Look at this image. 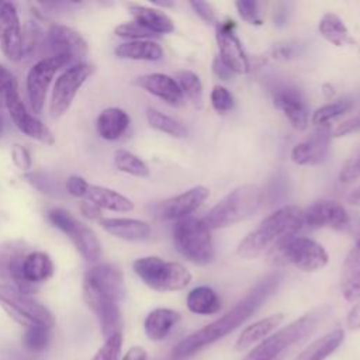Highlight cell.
I'll use <instances>...</instances> for the list:
<instances>
[{
	"label": "cell",
	"instance_id": "1",
	"mask_svg": "<svg viewBox=\"0 0 360 360\" xmlns=\"http://www.w3.org/2000/svg\"><path fill=\"white\" fill-rule=\"evenodd\" d=\"M281 281L283 273L280 271H273L260 278L232 309L225 312L214 322L181 339L172 352L173 360H186L235 330L277 291Z\"/></svg>",
	"mask_w": 360,
	"mask_h": 360
},
{
	"label": "cell",
	"instance_id": "37",
	"mask_svg": "<svg viewBox=\"0 0 360 360\" xmlns=\"http://www.w3.org/2000/svg\"><path fill=\"white\" fill-rule=\"evenodd\" d=\"M353 107V100L349 97H343V98H338L332 103H328L319 108H316L312 112L311 121L314 125L316 127H322V125H329L330 121L342 117L343 114H346L350 108Z\"/></svg>",
	"mask_w": 360,
	"mask_h": 360
},
{
	"label": "cell",
	"instance_id": "57",
	"mask_svg": "<svg viewBox=\"0 0 360 360\" xmlns=\"http://www.w3.org/2000/svg\"><path fill=\"white\" fill-rule=\"evenodd\" d=\"M122 360H148V354L143 347L134 346L124 354Z\"/></svg>",
	"mask_w": 360,
	"mask_h": 360
},
{
	"label": "cell",
	"instance_id": "2",
	"mask_svg": "<svg viewBox=\"0 0 360 360\" xmlns=\"http://www.w3.org/2000/svg\"><path fill=\"white\" fill-rule=\"evenodd\" d=\"M304 225V210L298 205H283L266 217L256 229L238 245L236 253L243 259L259 257L292 238Z\"/></svg>",
	"mask_w": 360,
	"mask_h": 360
},
{
	"label": "cell",
	"instance_id": "7",
	"mask_svg": "<svg viewBox=\"0 0 360 360\" xmlns=\"http://www.w3.org/2000/svg\"><path fill=\"white\" fill-rule=\"evenodd\" d=\"M132 269L143 284L160 292L183 290L191 281V274L183 264L158 256L139 257L132 263Z\"/></svg>",
	"mask_w": 360,
	"mask_h": 360
},
{
	"label": "cell",
	"instance_id": "8",
	"mask_svg": "<svg viewBox=\"0 0 360 360\" xmlns=\"http://www.w3.org/2000/svg\"><path fill=\"white\" fill-rule=\"evenodd\" d=\"M0 305L20 325L52 328L55 318L52 312L28 294L21 292L14 285L0 283Z\"/></svg>",
	"mask_w": 360,
	"mask_h": 360
},
{
	"label": "cell",
	"instance_id": "56",
	"mask_svg": "<svg viewBox=\"0 0 360 360\" xmlns=\"http://www.w3.org/2000/svg\"><path fill=\"white\" fill-rule=\"evenodd\" d=\"M346 323H347L349 329H352V330L360 329V300L356 301L353 308L349 311Z\"/></svg>",
	"mask_w": 360,
	"mask_h": 360
},
{
	"label": "cell",
	"instance_id": "9",
	"mask_svg": "<svg viewBox=\"0 0 360 360\" xmlns=\"http://www.w3.org/2000/svg\"><path fill=\"white\" fill-rule=\"evenodd\" d=\"M277 263L292 264L302 271H316L326 266L329 256L325 248L307 236H292L280 243L276 249Z\"/></svg>",
	"mask_w": 360,
	"mask_h": 360
},
{
	"label": "cell",
	"instance_id": "48",
	"mask_svg": "<svg viewBox=\"0 0 360 360\" xmlns=\"http://www.w3.org/2000/svg\"><path fill=\"white\" fill-rule=\"evenodd\" d=\"M360 177V148L352 155L339 172L340 183H353Z\"/></svg>",
	"mask_w": 360,
	"mask_h": 360
},
{
	"label": "cell",
	"instance_id": "35",
	"mask_svg": "<svg viewBox=\"0 0 360 360\" xmlns=\"http://www.w3.org/2000/svg\"><path fill=\"white\" fill-rule=\"evenodd\" d=\"M146 121L150 128L167 134L173 138H186L187 136V128L177 120H174L170 115L163 114L162 111L156 108H146Z\"/></svg>",
	"mask_w": 360,
	"mask_h": 360
},
{
	"label": "cell",
	"instance_id": "41",
	"mask_svg": "<svg viewBox=\"0 0 360 360\" xmlns=\"http://www.w3.org/2000/svg\"><path fill=\"white\" fill-rule=\"evenodd\" d=\"M24 179L27 183H30L34 188L41 191L42 194L58 197L62 193V188L52 176L46 173H39V172H28L24 174Z\"/></svg>",
	"mask_w": 360,
	"mask_h": 360
},
{
	"label": "cell",
	"instance_id": "23",
	"mask_svg": "<svg viewBox=\"0 0 360 360\" xmlns=\"http://www.w3.org/2000/svg\"><path fill=\"white\" fill-rule=\"evenodd\" d=\"M101 228L120 239L138 242L149 238L152 229L150 225L142 219L125 218V217H110L100 219Z\"/></svg>",
	"mask_w": 360,
	"mask_h": 360
},
{
	"label": "cell",
	"instance_id": "46",
	"mask_svg": "<svg viewBox=\"0 0 360 360\" xmlns=\"http://www.w3.org/2000/svg\"><path fill=\"white\" fill-rule=\"evenodd\" d=\"M15 93H20L17 77L11 73V70L0 63V107L3 108L6 100Z\"/></svg>",
	"mask_w": 360,
	"mask_h": 360
},
{
	"label": "cell",
	"instance_id": "30",
	"mask_svg": "<svg viewBox=\"0 0 360 360\" xmlns=\"http://www.w3.org/2000/svg\"><path fill=\"white\" fill-rule=\"evenodd\" d=\"M114 53L121 59L155 62L162 59L163 49L158 42L152 39H139V41H127L120 44L114 49Z\"/></svg>",
	"mask_w": 360,
	"mask_h": 360
},
{
	"label": "cell",
	"instance_id": "40",
	"mask_svg": "<svg viewBox=\"0 0 360 360\" xmlns=\"http://www.w3.org/2000/svg\"><path fill=\"white\" fill-rule=\"evenodd\" d=\"M51 339L49 328L45 326H28L22 336V345L32 353H41L46 349Z\"/></svg>",
	"mask_w": 360,
	"mask_h": 360
},
{
	"label": "cell",
	"instance_id": "43",
	"mask_svg": "<svg viewBox=\"0 0 360 360\" xmlns=\"http://www.w3.org/2000/svg\"><path fill=\"white\" fill-rule=\"evenodd\" d=\"M42 38V30L35 21H27L22 30V58L30 56L39 45Z\"/></svg>",
	"mask_w": 360,
	"mask_h": 360
},
{
	"label": "cell",
	"instance_id": "22",
	"mask_svg": "<svg viewBox=\"0 0 360 360\" xmlns=\"http://www.w3.org/2000/svg\"><path fill=\"white\" fill-rule=\"evenodd\" d=\"M135 83H136V86L142 87L143 90H146L152 96L163 100L169 105L179 107L184 103L183 93H181L176 79H173L169 75L146 73V75H142V76L136 77Z\"/></svg>",
	"mask_w": 360,
	"mask_h": 360
},
{
	"label": "cell",
	"instance_id": "27",
	"mask_svg": "<svg viewBox=\"0 0 360 360\" xmlns=\"http://www.w3.org/2000/svg\"><path fill=\"white\" fill-rule=\"evenodd\" d=\"M179 312L169 308H156L146 315L143 329L150 340L160 342L172 333L173 328L179 323Z\"/></svg>",
	"mask_w": 360,
	"mask_h": 360
},
{
	"label": "cell",
	"instance_id": "19",
	"mask_svg": "<svg viewBox=\"0 0 360 360\" xmlns=\"http://www.w3.org/2000/svg\"><path fill=\"white\" fill-rule=\"evenodd\" d=\"M210 191L204 186H194L181 194L166 198L158 204L156 212L163 219H183L190 217L208 197Z\"/></svg>",
	"mask_w": 360,
	"mask_h": 360
},
{
	"label": "cell",
	"instance_id": "53",
	"mask_svg": "<svg viewBox=\"0 0 360 360\" xmlns=\"http://www.w3.org/2000/svg\"><path fill=\"white\" fill-rule=\"evenodd\" d=\"M360 129V114L343 121L342 124H339L333 131H332V136H343L352 132H356Z\"/></svg>",
	"mask_w": 360,
	"mask_h": 360
},
{
	"label": "cell",
	"instance_id": "38",
	"mask_svg": "<svg viewBox=\"0 0 360 360\" xmlns=\"http://www.w3.org/2000/svg\"><path fill=\"white\" fill-rule=\"evenodd\" d=\"M114 166L127 174L135 176V177H148L149 176V167L148 165L135 153L127 150V149H117L114 152Z\"/></svg>",
	"mask_w": 360,
	"mask_h": 360
},
{
	"label": "cell",
	"instance_id": "12",
	"mask_svg": "<svg viewBox=\"0 0 360 360\" xmlns=\"http://www.w3.org/2000/svg\"><path fill=\"white\" fill-rule=\"evenodd\" d=\"M66 65L69 63L66 62V59L60 56H46L39 59L30 68L27 73L25 87L34 115L42 111L46 98V91L53 76L60 68Z\"/></svg>",
	"mask_w": 360,
	"mask_h": 360
},
{
	"label": "cell",
	"instance_id": "18",
	"mask_svg": "<svg viewBox=\"0 0 360 360\" xmlns=\"http://www.w3.org/2000/svg\"><path fill=\"white\" fill-rule=\"evenodd\" d=\"M0 46L11 62L22 59V28L15 6L8 1L0 8Z\"/></svg>",
	"mask_w": 360,
	"mask_h": 360
},
{
	"label": "cell",
	"instance_id": "51",
	"mask_svg": "<svg viewBox=\"0 0 360 360\" xmlns=\"http://www.w3.org/2000/svg\"><path fill=\"white\" fill-rule=\"evenodd\" d=\"M89 187H90V184L86 181V179H83L82 176H77V174L69 176L68 180H66L68 193L73 197H77V198L86 197L87 191H89Z\"/></svg>",
	"mask_w": 360,
	"mask_h": 360
},
{
	"label": "cell",
	"instance_id": "39",
	"mask_svg": "<svg viewBox=\"0 0 360 360\" xmlns=\"http://www.w3.org/2000/svg\"><path fill=\"white\" fill-rule=\"evenodd\" d=\"M98 318L101 333L105 339L115 333H121L122 316L118 304H105L94 312Z\"/></svg>",
	"mask_w": 360,
	"mask_h": 360
},
{
	"label": "cell",
	"instance_id": "33",
	"mask_svg": "<svg viewBox=\"0 0 360 360\" xmlns=\"http://www.w3.org/2000/svg\"><path fill=\"white\" fill-rule=\"evenodd\" d=\"M318 31L323 39L335 46H346L354 44V39L352 38L346 24L335 13H326L322 15L318 24Z\"/></svg>",
	"mask_w": 360,
	"mask_h": 360
},
{
	"label": "cell",
	"instance_id": "49",
	"mask_svg": "<svg viewBox=\"0 0 360 360\" xmlns=\"http://www.w3.org/2000/svg\"><path fill=\"white\" fill-rule=\"evenodd\" d=\"M11 160L22 172H28L32 167L31 153L22 145L15 143V145L11 146Z\"/></svg>",
	"mask_w": 360,
	"mask_h": 360
},
{
	"label": "cell",
	"instance_id": "13",
	"mask_svg": "<svg viewBox=\"0 0 360 360\" xmlns=\"http://www.w3.org/2000/svg\"><path fill=\"white\" fill-rule=\"evenodd\" d=\"M44 46L51 53L49 56H60L72 66L82 62L87 55V44L84 38L72 27L52 24L45 35Z\"/></svg>",
	"mask_w": 360,
	"mask_h": 360
},
{
	"label": "cell",
	"instance_id": "61",
	"mask_svg": "<svg viewBox=\"0 0 360 360\" xmlns=\"http://www.w3.org/2000/svg\"><path fill=\"white\" fill-rule=\"evenodd\" d=\"M3 4H4V1H0V8L3 7Z\"/></svg>",
	"mask_w": 360,
	"mask_h": 360
},
{
	"label": "cell",
	"instance_id": "17",
	"mask_svg": "<svg viewBox=\"0 0 360 360\" xmlns=\"http://www.w3.org/2000/svg\"><path fill=\"white\" fill-rule=\"evenodd\" d=\"M304 225L319 229L343 231L350 226V217L345 207L333 200H318L304 210Z\"/></svg>",
	"mask_w": 360,
	"mask_h": 360
},
{
	"label": "cell",
	"instance_id": "3",
	"mask_svg": "<svg viewBox=\"0 0 360 360\" xmlns=\"http://www.w3.org/2000/svg\"><path fill=\"white\" fill-rule=\"evenodd\" d=\"M262 201L263 190L257 184H243L221 198L201 219L210 231L226 228L252 217Z\"/></svg>",
	"mask_w": 360,
	"mask_h": 360
},
{
	"label": "cell",
	"instance_id": "54",
	"mask_svg": "<svg viewBox=\"0 0 360 360\" xmlns=\"http://www.w3.org/2000/svg\"><path fill=\"white\" fill-rule=\"evenodd\" d=\"M80 212H82L83 217H86L89 219H98L100 221L103 218L101 217V210L90 201L80 202Z\"/></svg>",
	"mask_w": 360,
	"mask_h": 360
},
{
	"label": "cell",
	"instance_id": "21",
	"mask_svg": "<svg viewBox=\"0 0 360 360\" xmlns=\"http://www.w3.org/2000/svg\"><path fill=\"white\" fill-rule=\"evenodd\" d=\"M330 138L332 131L329 125L316 127V129L312 131L307 139L298 142L291 149V160L301 166L323 162L329 150Z\"/></svg>",
	"mask_w": 360,
	"mask_h": 360
},
{
	"label": "cell",
	"instance_id": "50",
	"mask_svg": "<svg viewBox=\"0 0 360 360\" xmlns=\"http://www.w3.org/2000/svg\"><path fill=\"white\" fill-rule=\"evenodd\" d=\"M190 6L195 11V14L202 21H205L207 24L217 25L219 22L217 11H215V8H214V6L211 3H207V1H190Z\"/></svg>",
	"mask_w": 360,
	"mask_h": 360
},
{
	"label": "cell",
	"instance_id": "45",
	"mask_svg": "<svg viewBox=\"0 0 360 360\" xmlns=\"http://www.w3.org/2000/svg\"><path fill=\"white\" fill-rule=\"evenodd\" d=\"M211 104L215 111L225 114L233 108L235 98L226 87L217 84L211 91Z\"/></svg>",
	"mask_w": 360,
	"mask_h": 360
},
{
	"label": "cell",
	"instance_id": "59",
	"mask_svg": "<svg viewBox=\"0 0 360 360\" xmlns=\"http://www.w3.org/2000/svg\"><path fill=\"white\" fill-rule=\"evenodd\" d=\"M3 131H4V117L1 114V107H0V136H1Z\"/></svg>",
	"mask_w": 360,
	"mask_h": 360
},
{
	"label": "cell",
	"instance_id": "11",
	"mask_svg": "<svg viewBox=\"0 0 360 360\" xmlns=\"http://www.w3.org/2000/svg\"><path fill=\"white\" fill-rule=\"evenodd\" d=\"M91 72V65L79 62L69 66L58 76L49 103V112L52 117H60L70 108L77 91L89 79Z\"/></svg>",
	"mask_w": 360,
	"mask_h": 360
},
{
	"label": "cell",
	"instance_id": "5",
	"mask_svg": "<svg viewBox=\"0 0 360 360\" xmlns=\"http://www.w3.org/2000/svg\"><path fill=\"white\" fill-rule=\"evenodd\" d=\"M124 297V276L117 266L101 263L86 271L83 278V298L93 312L105 304H118Z\"/></svg>",
	"mask_w": 360,
	"mask_h": 360
},
{
	"label": "cell",
	"instance_id": "10",
	"mask_svg": "<svg viewBox=\"0 0 360 360\" xmlns=\"http://www.w3.org/2000/svg\"><path fill=\"white\" fill-rule=\"evenodd\" d=\"M48 221L62 231L76 246L80 255L87 262H96L101 256V245L97 235L77 218H75L69 211L55 207L46 214Z\"/></svg>",
	"mask_w": 360,
	"mask_h": 360
},
{
	"label": "cell",
	"instance_id": "55",
	"mask_svg": "<svg viewBox=\"0 0 360 360\" xmlns=\"http://www.w3.org/2000/svg\"><path fill=\"white\" fill-rule=\"evenodd\" d=\"M212 70L215 73L217 77H219L221 80H229L232 77V70L219 59V56H217L212 62Z\"/></svg>",
	"mask_w": 360,
	"mask_h": 360
},
{
	"label": "cell",
	"instance_id": "52",
	"mask_svg": "<svg viewBox=\"0 0 360 360\" xmlns=\"http://www.w3.org/2000/svg\"><path fill=\"white\" fill-rule=\"evenodd\" d=\"M271 58L277 60H288L294 59L300 55V46L297 44H278L271 49Z\"/></svg>",
	"mask_w": 360,
	"mask_h": 360
},
{
	"label": "cell",
	"instance_id": "42",
	"mask_svg": "<svg viewBox=\"0 0 360 360\" xmlns=\"http://www.w3.org/2000/svg\"><path fill=\"white\" fill-rule=\"evenodd\" d=\"M114 34L120 38L128 39V41H139V39H150V38H156L159 35L150 32L149 30H146L145 27L139 25L135 21H129V22H122L118 24L114 28Z\"/></svg>",
	"mask_w": 360,
	"mask_h": 360
},
{
	"label": "cell",
	"instance_id": "14",
	"mask_svg": "<svg viewBox=\"0 0 360 360\" xmlns=\"http://www.w3.org/2000/svg\"><path fill=\"white\" fill-rule=\"evenodd\" d=\"M27 253L28 245L21 239L0 242V280H11L17 290L31 295L38 285L25 281L21 276V264Z\"/></svg>",
	"mask_w": 360,
	"mask_h": 360
},
{
	"label": "cell",
	"instance_id": "4",
	"mask_svg": "<svg viewBox=\"0 0 360 360\" xmlns=\"http://www.w3.org/2000/svg\"><path fill=\"white\" fill-rule=\"evenodd\" d=\"M329 307L323 305L315 308L298 319L292 321L283 329L266 338L260 345H257L243 360H273L277 356L283 354L290 346L308 338L329 315Z\"/></svg>",
	"mask_w": 360,
	"mask_h": 360
},
{
	"label": "cell",
	"instance_id": "6",
	"mask_svg": "<svg viewBox=\"0 0 360 360\" xmlns=\"http://www.w3.org/2000/svg\"><path fill=\"white\" fill-rule=\"evenodd\" d=\"M173 243L176 250L194 264L205 266L215 257L211 231L201 218L187 217L176 221Z\"/></svg>",
	"mask_w": 360,
	"mask_h": 360
},
{
	"label": "cell",
	"instance_id": "44",
	"mask_svg": "<svg viewBox=\"0 0 360 360\" xmlns=\"http://www.w3.org/2000/svg\"><path fill=\"white\" fill-rule=\"evenodd\" d=\"M122 346V333H115L105 339L91 360H118Z\"/></svg>",
	"mask_w": 360,
	"mask_h": 360
},
{
	"label": "cell",
	"instance_id": "36",
	"mask_svg": "<svg viewBox=\"0 0 360 360\" xmlns=\"http://www.w3.org/2000/svg\"><path fill=\"white\" fill-rule=\"evenodd\" d=\"M176 82L183 93V97L187 98L193 105L201 107L204 100L202 83L200 77L191 70H179L176 73Z\"/></svg>",
	"mask_w": 360,
	"mask_h": 360
},
{
	"label": "cell",
	"instance_id": "28",
	"mask_svg": "<svg viewBox=\"0 0 360 360\" xmlns=\"http://www.w3.org/2000/svg\"><path fill=\"white\" fill-rule=\"evenodd\" d=\"M55 266L48 253L41 250L28 252L21 264V276L25 281L38 285L53 276Z\"/></svg>",
	"mask_w": 360,
	"mask_h": 360
},
{
	"label": "cell",
	"instance_id": "32",
	"mask_svg": "<svg viewBox=\"0 0 360 360\" xmlns=\"http://www.w3.org/2000/svg\"><path fill=\"white\" fill-rule=\"evenodd\" d=\"M283 319H284L283 314H273L249 325L238 336L235 347L238 350H243L259 340H264L283 322Z\"/></svg>",
	"mask_w": 360,
	"mask_h": 360
},
{
	"label": "cell",
	"instance_id": "58",
	"mask_svg": "<svg viewBox=\"0 0 360 360\" xmlns=\"http://www.w3.org/2000/svg\"><path fill=\"white\" fill-rule=\"evenodd\" d=\"M346 200H347L349 204L360 207V187H357V188H354L353 191H350V193L347 194Z\"/></svg>",
	"mask_w": 360,
	"mask_h": 360
},
{
	"label": "cell",
	"instance_id": "16",
	"mask_svg": "<svg viewBox=\"0 0 360 360\" xmlns=\"http://www.w3.org/2000/svg\"><path fill=\"white\" fill-rule=\"evenodd\" d=\"M3 107L8 111V115L14 125L18 128V131H21L24 135L45 145L55 143V135L52 134V131L27 110L25 104L20 97V93L8 97Z\"/></svg>",
	"mask_w": 360,
	"mask_h": 360
},
{
	"label": "cell",
	"instance_id": "34",
	"mask_svg": "<svg viewBox=\"0 0 360 360\" xmlns=\"http://www.w3.org/2000/svg\"><path fill=\"white\" fill-rule=\"evenodd\" d=\"M190 312L197 315H212L221 309V300L218 294L208 285H198L193 288L186 298Z\"/></svg>",
	"mask_w": 360,
	"mask_h": 360
},
{
	"label": "cell",
	"instance_id": "25",
	"mask_svg": "<svg viewBox=\"0 0 360 360\" xmlns=\"http://www.w3.org/2000/svg\"><path fill=\"white\" fill-rule=\"evenodd\" d=\"M128 10L135 22H138L139 25L145 27L156 35L170 34L174 31V24L172 18L159 8L129 3Z\"/></svg>",
	"mask_w": 360,
	"mask_h": 360
},
{
	"label": "cell",
	"instance_id": "26",
	"mask_svg": "<svg viewBox=\"0 0 360 360\" xmlns=\"http://www.w3.org/2000/svg\"><path fill=\"white\" fill-rule=\"evenodd\" d=\"M129 124L131 118L125 110L108 107L98 114L96 120V129L100 138L105 141H117L125 134Z\"/></svg>",
	"mask_w": 360,
	"mask_h": 360
},
{
	"label": "cell",
	"instance_id": "60",
	"mask_svg": "<svg viewBox=\"0 0 360 360\" xmlns=\"http://www.w3.org/2000/svg\"><path fill=\"white\" fill-rule=\"evenodd\" d=\"M283 357H284V354H280V356H277V357L273 359V360H283Z\"/></svg>",
	"mask_w": 360,
	"mask_h": 360
},
{
	"label": "cell",
	"instance_id": "29",
	"mask_svg": "<svg viewBox=\"0 0 360 360\" xmlns=\"http://www.w3.org/2000/svg\"><path fill=\"white\" fill-rule=\"evenodd\" d=\"M86 197L87 201L96 204L100 210L115 212H129L134 210V202L128 197L110 187L90 184Z\"/></svg>",
	"mask_w": 360,
	"mask_h": 360
},
{
	"label": "cell",
	"instance_id": "20",
	"mask_svg": "<svg viewBox=\"0 0 360 360\" xmlns=\"http://www.w3.org/2000/svg\"><path fill=\"white\" fill-rule=\"evenodd\" d=\"M273 103L278 108L290 124L302 131L309 124V111L302 94L291 86H278L273 91Z\"/></svg>",
	"mask_w": 360,
	"mask_h": 360
},
{
	"label": "cell",
	"instance_id": "31",
	"mask_svg": "<svg viewBox=\"0 0 360 360\" xmlns=\"http://www.w3.org/2000/svg\"><path fill=\"white\" fill-rule=\"evenodd\" d=\"M343 339V329L336 328L309 343L294 360H325L342 345Z\"/></svg>",
	"mask_w": 360,
	"mask_h": 360
},
{
	"label": "cell",
	"instance_id": "24",
	"mask_svg": "<svg viewBox=\"0 0 360 360\" xmlns=\"http://www.w3.org/2000/svg\"><path fill=\"white\" fill-rule=\"evenodd\" d=\"M340 291L349 302L360 300V232L357 233L356 245L345 259L340 276Z\"/></svg>",
	"mask_w": 360,
	"mask_h": 360
},
{
	"label": "cell",
	"instance_id": "47",
	"mask_svg": "<svg viewBox=\"0 0 360 360\" xmlns=\"http://www.w3.org/2000/svg\"><path fill=\"white\" fill-rule=\"evenodd\" d=\"M235 7L238 14L240 15L242 20H245L248 24L253 25H262L263 20L260 17V10H259V3L255 0H239L235 1Z\"/></svg>",
	"mask_w": 360,
	"mask_h": 360
},
{
	"label": "cell",
	"instance_id": "15",
	"mask_svg": "<svg viewBox=\"0 0 360 360\" xmlns=\"http://www.w3.org/2000/svg\"><path fill=\"white\" fill-rule=\"evenodd\" d=\"M217 44L219 49V59L233 72L245 75L250 70L249 58L242 46L240 39L235 32V21L226 18L215 25Z\"/></svg>",
	"mask_w": 360,
	"mask_h": 360
}]
</instances>
